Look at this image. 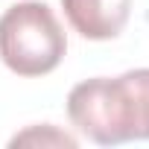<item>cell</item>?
<instances>
[{
	"label": "cell",
	"instance_id": "cell-1",
	"mask_svg": "<svg viewBox=\"0 0 149 149\" xmlns=\"http://www.w3.org/2000/svg\"><path fill=\"white\" fill-rule=\"evenodd\" d=\"M67 117L100 146L149 140V67L79 82L67 97Z\"/></svg>",
	"mask_w": 149,
	"mask_h": 149
},
{
	"label": "cell",
	"instance_id": "cell-2",
	"mask_svg": "<svg viewBox=\"0 0 149 149\" xmlns=\"http://www.w3.org/2000/svg\"><path fill=\"white\" fill-rule=\"evenodd\" d=\"M67 50L64 29L53 9L38 0H26L0 18V58L18 76H44L56 70Z\"/></svg>",
	"mask_w": 149,
	"mask_h": 149
},
{
	"label": "cell",
	"instance_id": "cell-3",
	"mask_svg": "<svg viewBox=\"0 0 149 149\" xmlns=\"http://www.w3.org/2000/svg\"><path fill=\"white\" fill-rule=\"evenodd\" d=\"M61 9L82 38L108 41L123 32L132 0H61Z\"/></svg>",
	"mask_w": 149,
	"mask_h": 149
},
{
	"label": "cell",
	"instance_id": "cell-4",
	"mask_svg": "<svg viewBox=\"0 0 149 149\" xmlns=\"http://www.w3.org/2000/svg\"><path fill=\"white\" fill-rule=\"evenodd\" d=\"M24 143H41V146H67V149H73L76 146V140H73L70 134H64V132H58V129H53V126H32V129H26L24 134H18V137H12V146H24Z\"/></svg>",
	"mask_w": 149,
	"mask_h": 149
}]
</instances>
